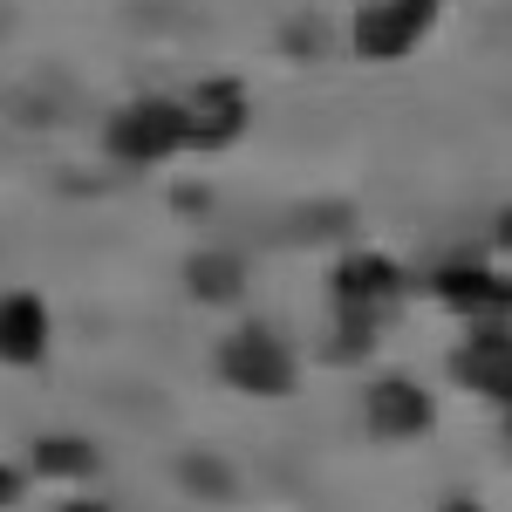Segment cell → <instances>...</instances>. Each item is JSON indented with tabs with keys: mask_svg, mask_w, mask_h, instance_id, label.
Returning <instances> with one entry per match:
<instances>
[{
	"mask_svg": "<svg viewBox=\"0 0 512 512\" xmlns=\"http://www.w3.org/2000/svg\"><path fill=\"white\" fill-rule=\"evenodd\" d=\"M219 376L246 396H287L294 390V355L280 342L267 321H246L239 335H226V349H219Z\"/></svg>",
	"mask_w": 512,
	"mask_h": 512,
	"instance_id": "cell-1",
	"label": "cell"
},
{
	"mask_svg": "<svg viewBox=\"0 0 512 512\" xmlns=\"http://www.w3.org/2000/svg\"><path fill=\"white\" fill-rule=\"evenodd\" d=\"M110 151L130 164H158L171 151H185V110L178 103H158V96H144V103H130L117 123H110Z\"/></svg>",
	"mask_w": 512,
	"mask_h": 512,
	"instance_id": "cell-2",
	"label": "cell"
},
{
	"mask_svg": "<svg viewBox=\"0 0 512 512\" xmlns=\"http://www.w3.org/2000/svg\"><path fill=\"white\" fill-rule=\"evenodd\" d=\"M396 267L390 260H376V253H349L342 260V274H335V301H342V321H369L376 328V315L396 301Z\"/></svg>",
	"mask_w": 512,
	"mask_h": 512,
	"instance_id": "cell-3",
	"label": "cell"
},
{
	"mask_svg": "<svg viewBox=\"0 0 512 512\" xmlns=\"http://www.w3.org/2000/svg\"><path fill=\"white\" fill-rule=\"evenodd\" d=\"M185 110V144L192 151H219V144H233L239 130H246V96H239L233 82H205L192 103H178Z\"/></svg>",
	"mask_w": 512,
	"mask_h": 512,
	"instance_id": "cell-4",
	"label": "cell"
},
{
	"mask_svg": "<svg viewBox=\"0 0 512 512\" xmlns=\"http://www.w3.org/2000/svg\"><path fill=\"white\" fill-rule=\"evenodd\" d=\"M424 28H431V7H417V0H376V7L355 14V48L362 55H410Z\"/></svg>",
	"mask_w": 512,
	"mask_h": 512,
	"instance_id": "cell-5",
	"label": "cell"
},
{
	"mask_svg": "<svg viewBox=\"0 0 512 512\" xmlns=\"http://www.w3.org/2000/svg\"><path fill=\"white\" fill-rule=\"evenodd\" d=\"M48 349V308L35 294H0V362L28 369Z\"/></svg>",
	"mask_w": 512,
	"mask_h": 512,
	"instance_id": "cell-6",
	"label": "cell"
},
{
	"mask_svg": "<svg viewBox=\"0 0 512 512\" xmlns=\"http://www.w3.org/2000/svg\"><path fill=\"white\" fill-rule=\"evenodd\" d=\"M431 396L417 390V383H403V376H383L376 390H369V424L383 437H417V431H431Z\"/></svg>",
	"mask_w": 512,
	"mask_h": 512,
	"instance_id": "cell-7",
	"label": "cell"
},
{
	"mask_svg": "<svg viewBox=\"0 0 512 512\" xmlns=\"http://www.w3.org/2000/svg\"><path fill=\"white\" fill-rule=\"evenodd\" d=\"M458 383H472V390L512 403V335L506 328H485L478 342L458 349Z\"/></svg>",
	"mask_w": 512,
	"mask_h": 512,
	"instance_id": "cell-8",
	"label": "cell"
},
{
	"mask_svg": "<svg viewBox=\"0 0 512 512\" xmlns=\"http://www.w3.org/2000/svg\"><path fill=\"white\" fill-rule=\"evenodd\" d=\"M437 294L451 301V308H465V315H506L512 308V280H499V274H485V267H444L437 274Z\"/></svg>",
	"mask_w": 512,
	"mask_h": 512,
	"instance_id": "cell-9",
	"label": "cell"
},
{
	"mask_svg": "<svg viewBox=\"0 0 512 512\" xmlns=\"http://www.w3.org/2000/svg\"><path fill=\"white\" fill-rule=\"evenodd\" d=\"M35 472H48V478H89V472H96V444H82V437H41V444H35Z\"/></svg>",
	"mask_w": 512,
	"mask_h": 512,
	"instance_id": "cell-10",
	"label": "cell"
},
{
	"mask_svg": "<svg viewBox=\"0 0 512 512\" xmlns=\"http://www.w3.org/2000/svg\"><path fill=\"white\" fill-rule=\"evenodd\" d=\"M192 287H198V294H212V301H233V294H239V267H233V260H198Z\"/></svg>",
	"mask_w": 512,
	"mask_h": 512,
	"instance_id": "cell-11",
	"label": "cell"
},
{
	"mask_svg": "<svg viewBox=\"0 0 512 512\" xmlns=\"http://www.w3.org/2000/svg\"><path fill=\"white\" fill-rule=\"evenodd\" d=\"M21 485H28V478L14 472V465H0V512H7L14 499H21Z\"/></svg>",
	"mask_w": 512,
	"mask_h": 512,
	"instance_id": "cell-12",
	"label": "cell"
},
{
	"mask_svg": "<svg viewBox=\"0 0 512 512\" xmlns=\"http://www.w3.org/2000/svg\"><path fill=\"white\" fill-rule=\"evenodd\" d=\"M69 512H110V506H69Z\"/></svg>",
	"mask_w": 512,
	"mask_h": 512,
	"instance_id": "cell-13",
	"label": "cell"
},
{
	"mask_svg": "<svg viewBox=\"0 0 512 512\" xmlns=\"http://www.w3.org/2000/svg\"><path fill=\"white\" fill-rule=\"evenodd\" d=\"M444 512H478V506H444Z\"/></svg>",
	"mask_w": 512,
	"mask_h": 512,
	"instance_id": "cell-14",
	"label": "cell"
},
{
	"mask_svg": "<svg viewBox=\"0 0 512 512\" xmlns=\"http://www.w3.org/2000/svg\"><path fill=\"white\" fill-rule=\"evenodd\" d=\"M417 7H437V0H417Z\"/></svg>",
	"mask_w": 512,
	"mask_h": 512,
	"instance_id": "cell-15",
	"label": "cell"
}]
</instances>
